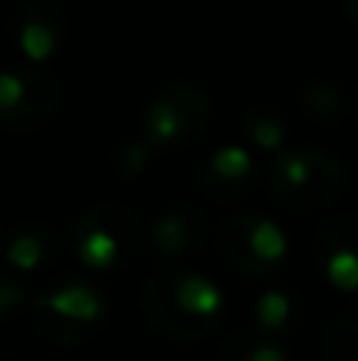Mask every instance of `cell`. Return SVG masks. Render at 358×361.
I'll return each mask as SVG.
<instances>
[{
  "mask_svg": "<svg viewBox=\"0 0 358 361\" xmlns=\"http://www.w3.org/2000/svg\"><path fill=\"white\" fill-rule=\"evenodd\" d=\"M10 260L16 267H35L38 263V244L32 238H19L16 244L10 247Z\"/></svg>",
  "mask_w": 358,
  "mask_h": 361,
  "instance_id": "obj_1",
  "label": "cell"
},
{
  "mask_svg": "<svg viewBox=\"0 0 358 361\" xmlns=\"http://www.w3.org/2000/svg\"><path fill=\"white\" fill-rule=\"evenodd\" d=\"M23 99V82L10 73H0V108H13Z\"/></svg>",
  "mask_w": 358,
  "mask_h": 361,
  "instance_id": "obj_2",
  "label": "cell"
}]
</instances>
